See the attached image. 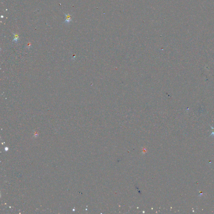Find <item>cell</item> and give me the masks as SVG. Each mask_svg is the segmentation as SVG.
Listing matches in <instances>:
<instances>
[{
	"label": "cell",
	"instance_id": "1",
	"mask_svg": "<svg viewBox=\"0 0 214 214\" xmlns=\"http://www.w3.org/2000/svg\"><path fill=\"white\" fill-rule=\"evenodd\" d=\"M65 18H66V19H65V21L64 22V23H65V24H69L70 23L71 21H72V17H71V15H70L69 14H65Z\"/></svg>",
	"mask_w": 214,
	"mask_h": 214
},
{
	"label": "cell",
	"instance_id": "2",
	"mask_svg": "<svg viewBox=\"0 0 214 214\" xmlns=\"http://www.w3.org/2000/svg\"><path fill=\"white\" fill-rule=\"evenodd\" d=\"M14 36V39L13 40V41H15L16 42H17L18 40L19 39V36L17 34H13Z\"/></svg>",
	"mask_w": 214,
	"mask_h": 214
}]
</instances>
